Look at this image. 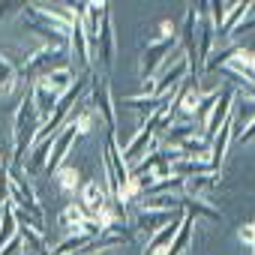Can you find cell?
Masks as SVG:
<instances>
[{
  "label": "cell",
  "instance_id": "cell-8",
  "mask_svg": "<svg viewBox=\"0 0 255 255\" xmlns=\"http://www.w3.org/2000/svg\"><path fill=\"white\" fill-rule=\"evenodd\" d=\"M75 138H78V129H75L72 123H66L63 129L54 135V141H51V153H48V165H45V177H54V174L63 168V162H66V153L72 150Z\"/></svg>",
  "mask_w": 255,
  "mask_h": 255
},
{
  "label": "cell",
  "instance_id": "cell-6",
  "mask_svg": "<svg viewBox=\"0 0 255 255\" xmlns=\"http://www.w3.org/2000/svg\"><path fill=\"white\" fill-rule=\"evenodd\" d=\"M102 159H105V174H108V195L111 198H117L123 189H126V183H129V165L123 162V153H120V147H117V135L114 132H108V138H105V153H102Z\"/></svg>",
  "mask_w": 255,
  "mask_h": 255
},
{
  "label": "cell",
  "instance_id": "cell-10",
  "mask_svg": "<svg viewBox=\"0 0 255 255\" xmlns=\"http://www.w3.org/2000/svg\"><path fill=\"white\" fill-rule=\"evenodd\" d=\"M153 141H156V126H153L150 120L138 123V132H135L129 141H126V147L120 150V153H123V162L132 168V165H135L147 150H150V144H153Z\"/></svg>",
  "mask_w": 255,
  "mask_h": 255
},
{
  "label": "cell",
  "instance_id": "cell-25",
  "mask_svg": "<svg viewBox=\"0 0 255 255\" xmlns=\"http://www.w3.org/2000/svg\"><path fill=\"white\" fill-rule=\"evenodd\" d=\"M24 3H0V21H6L9 15H21Z\"/></svg>",
  "mask_w": 255,
  "mask_h": 255
},
{
  "label": "cell",
  "instance_id": "cell-3",
  "mask_svg": "<svg viewBox=\"0 0 255 255\" xmlns=\"http://www.w3.org/2000/svg\"><path fill=\"white\" fill-rule=\"evenodd\" d=\"M69 48H51V45H39L33 54L24 57V63H18V72L24 81H39L51 72H60V69H72L69 66Z\"/></svg>",
  "mask_w": 255,
  "mask_h": 255
},
{
  "label": "cell",
  "instance_id": "cell-19",
  "mask_svg": "<svg viewBox=\"0 0 255 255\" xmlns=\"http://www.w3.org/2000/svg\"><path fill=\"white\" fill-rule=\"evenodd\" d=\"M135 204L150 207V210H183V195H174V192H162V195H141Z\"/></svg>",
  "mask_w": 255,
  "mask_h": 255
},
{
  "label": "cell",
  "instance_id": "cell-14",
  "mask_svg": "<svg viewBox=\"0 0 255 255\" xmlns=\"http://www.w3.org/2000/svg\"><path fill=\"white\" fill-rule=\"evenodd\" d=\"M21 84H27V81L21 78V72H18V63H15L9 54H3V51H0V96L21 90Z\"/></svg>",
  "mask_w": 255,
  "mask_h": 255
},
{
  "label": "cell",
  "instance_id": "cell-18",
  "mask_svg": "<svg viewBox=\"0 0 255 255\" xmlns=\"http://www.w3.org/2000/svg\"><path fill=\"white\" fill-rule=\"evenodd\" d=\"M54 180H57L60 192H63V195H72V198H78V192H81V186H84L81 171H78V168H72V165H63V168L54 174Z\"/></svg>",
  "mask_w": 255,
  "mask_h": 255
},
{
  "label": "cell",
  "instance_id": "cell-2",
  "mask_svg": "<svg viewBox=\"0 0 255 255\" xmlns=\"http://www.w3.org/2000/svg\"><path fill=\"white\" fill-rule=\"evenodd\" d=\"M39 114L30 102V96H24V102L18 105L15 111V120H12V168H24V159L36 141V132H39Z\"/></svg>",
  "mask_w": 255,
  "mask_h": 255
},
{
  "label": "cell",
  "instance_id": "cell-13",
  "mask_svg": "<svg viewBox=\"0 0 255 255\" xmlns=\"http://www.w3.org/2000/svg\"><path fill=\"white\" fill-rule=\"evenodd\" d=\"M219 183H222V174H216V171L186 177V180H183V198H207Z\"/></svg>",
  "mask_w": 255,
  "mask_h": 255
},
{
  "label": "cell",
  "instance_id": "cell-20",
  "mask_svg": "<svg viewBox=\"0 0 255 255\" xmlns=\"http://www.w3.org/2000/svg\"><path fill=\"white\" fill-rule=\"evenodd\" d=\"M30 102H33V108H36V114H39V120L45 123L48 117H51V111H54V105H57V96H51L48 90H42L39 84H30Z\"/></svg>",
  "mask_w": 255,
  "mask_h": 255
},
{
  "label": "cell",
  "instance_id": "cell-21",
  "mask_svg": "<svg viewBox=\"0 0 255 255\" xmlns=\"http://www.w3.org/2000/svg\"><path fill=\"white\" fill-rule=\"evenodd\" d=\"M180 222H183V219H177V222H168L165 228H159L156 234H150V237H147V246H144V255H153V252H159V249H165V246L171 243V237L177 234V228H180Z\"/></svg>",
  "mask_w": 255,
  "mask_h": 255
},
{
  "label": "cell",
  "instance_id": "cell-11",
  "mask_svg": "<svg viewBox=\"0 0 255 255\" xmlns=\"http://www.w3.org/2000/svg\"><path fill=\"white\" fill-rule=\"evenodd\" d=\"M108 198H111L108 189H105L102 183H96V180H84V186H81V192H78V204H81V210H84L90 219H96V216L102 213V207H105Z\"/></svg>",
  "mask_w": 255,
  "mask_h": 255
},
{
  "label": "cell",
  "instance_id": "cell-15",
  "mask_svg": "<svg viewBox=\"0 0 255 255\" xmlns=\"http://www.w3.org/2000/svg\"><path fill=\"white\" fill-rule=\"evenodd\" d=\"M228 144H231V117L222 129L210 138V171L222 174V165H225V153H228Z\"/></svg>",
  "mask_w": 255,
  "mask_h": 255
},
{
  "label": "cell",
  "instance_id": "cell-16",
  "mask_svg": "<svg viewBox=\"0 0 255 255\" xmlns=\"http://www.w3.org/2000/svg\"><path fill=\"white\" fill-rule=\"evenodd\" d=\"M81 72H75V69H60V72H51V75H45V78H39V81H33V84H39L42 90H48L51 96H63L72 84H75V78H78Z\"/></svg>",
  "mask_w": 255,
  "mask_h": 255
},
{
  "label": "cell",
  "instance_id": "cell-24",
  "mask_svg": "<svg viewBox=\"0 0 255 255\" xmlns=\"http://www.w3.org/2000/svg\"><path fill=\"white\" fill-rule=\"evenodd\" d=\"M231 141H237V144H255V120H249L237 135H231Z\"/></svg>",
  "mask_w": 255,
  "mask_h": 255
},
{
  "label": "cell",
  "instance_id": "cell-22",
  "mask_svg": "<svg viewBox=\"0 0 255 255\" xmlns=\"http://www.w3.org/2000/svg\"><path fill=\"white\" fill-rule=\"evenodd\" d=\"M252 9H255V0H243V3H234L231 15H228V18H225V24L219 27V39H225V36H228V33H231V30H234V27H237L249 12H252ZM219 39H216V42H219Z\"/></svg>",
  "mask_w": 255,
  "mask_h": 255
},
{
  "label": "cell",
  "instance_id": "cell-7",
  "mask_svg": "<svg viewBox=\"0 0 255 255\" xmlns=\"http://www.w3.org/2000/svg\"><path fill=\"white\" fill-rule=\"evenodd\" d=\"M183 216H186L183 210H150V207H141V204H135L129 210V222H132L135 234H144V237L156 234L159 228H165L168 222H177Z\"/></svg>",
  "mask_w": 255,
  "mask_h": 255
},
{
  "label": "cell",
  "instance_id": "cell-9",
  "mask_svg": "<svg viewBox=\"0 0 255 255\" xmlns=\"http://www.w3.org/2000/svg\"><path fill=\"white\" fill-rule=\"evenodd\" d=\"M231 105H234V87H222L216 105L210 108V114H207L204 123H201V129H204V138H207V141L222 129L225 123H228V117H231Z\"/></svg>",
  "mask_w": 255,
  "mask_h": 255
},
{
  "label": "cell",
  "instance_id": "cell-12",
  "mask_svg": "<svg viewBox=\"0 0 255 255\" xmlns=\"http://www.w3.org/2000/svg\"><path fill=\"white\" fill-rule=\"evenodd\" d=\"M114 54H117V36H114V24L111 18L102 24V33H99V42L93 48V63L102 66V72H108L114 66Z\"/></svg>",
  "mask_w": 255,
  "mask_h": 255
},
{
  "label": "cell",
  "instance_id": "cell-1",
  "mask_svg": "<svg viewBox=\"0 0 255 255\" xmlns=\"http://www.w3.org/2000/svg\"><path fill=\"white\" fill-rule=\"evenodd\" d=\"M180 45V36H177V24L171 18L159 21V30L144 39V48H141V57H138V78L141 81H150L156 75V69L165 63V57Z\"/></svg>",
  "mask_w": 255,
  "mask_h": 255
},
{
  "label": "cell",
  "instance_id": "cell-17",
  "mask_svg": "<svg viewBox=\"0 0 255 255\" xmlns=\"http://www.w3.org/2000/svg\"><path fill=\"white\" fill-rule=\"evenodd\" d=\"M183 213L192 216L195 222L198 219H207V222H222V210L207 201V198H183Z\"/></svg>",
  "mask_w": 255,
  "mask_h": 255
},
{
  "label": "cell",
  "instance_id": "cell-5",
  "mask_svg": "<svg viewBox=\"0 0 255 255\" xmlns=\"http://www.w3.org/2000/svg\"><path fill=\"white\" fill-rule=\"evenodd\" d=\"M87 105L102 117V123L108 126V132L117 129V117H114V96H111V81L105 72H93L90 69V84H87Z\"/></svg>",
  "mask_w": 255,
  "mask_h": 255
},
{
  "label": "cell",
  "instance_id": "cell-4",
  "mask_svg": "<svg viewBox=\"0 0 255 255\" xmlns=\"http://www.w3.org/2000/svg\"><path fill=\"white\" fill-rule=\"evenodd\" d=\"M186 78H189V57H186L183 48L177 45V48L165 57V63L156 69V75H153V96H165L168 90H177Z\"/></svg>",
  "mask_w": 255,
  "mask_h": 255
},
{
  "label": "cell",
  "instance_id": "cell-23",
  "mask_svg": "<svg viewBox=\"0 0 255 255\" xmlns=\"http://www.w3.org/2000/svg\"><path fill=\"white\" fill-rule=\"evenodd\" d=\"M15 234H18V225H15L12 207H9V201H6V204H3V216H0V249H3Z\"/></svg>",
  "mask_w": 255,
  "mask_h": 255
}]
</instances>
